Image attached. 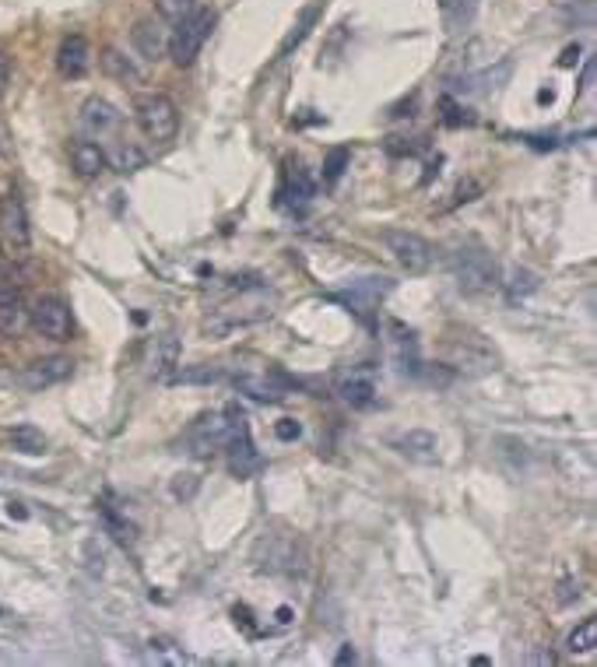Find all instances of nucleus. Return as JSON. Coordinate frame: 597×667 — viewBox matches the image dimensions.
Here are the masks:
<instances>
[{"mask_svg":"<svg viewBox=\"0 0 597 667\" xmlns=\"http://www.w3.org/2000/svg\"><path fill=\"white\" fill-rule=\"evenodd\" d=\"M106 155H109V165L120 169V173H137V169L144 165V155L137 144H113Z\"/></svg>","mask_w":597,"mask_h":667,"instance_id":"393cba45","label":"nucleus"},{"mask_svg":"<svg viewBox=\"0 0 597 667\" xmlns=\"http://www.w3.org/2000/svg\"><path fill=\"white\" fill-rule=\"evenodd\" d=\"M313 18H317V11H306V15H303V22L295 25V29H299V32H292V36L285 39V46H281V53H288V50H292V46H299V43H303V36H306V29H310V22H313Z\"/></svg>","mask_w":597,"mask_h":667,"instance_id":"7c9ffc66","label":"nucleus"},{"mask_svg":"<svg viewBox=\"0 0 597 667\" xmlns=\"http://www.w3.org/2000/svg\"><path fill=\"white\" fill-rule=\"evenodd\" d=\"M576 57H580V46H569L566 57H562V67H573V64H576Z\"/></svg>","mask_w":597,"mask_h":667,"instance_id":"c9c22d12","label":"nucleus"},{"mask_svg":"<svg viewBox=\"0 0 597 667\" xmlns=\"http://www.w3.org/2000/svg\"><path fill=\"white\" fill-rule=\"evenodd\" d=\"M134 116H137L141 134L155 144L173 141L176 130H180V109H176V102L162 92L141 95V99L134 102Z\"/></svg>","mask_w":597,"mask_h":667,"instance_id":"20e7f679","label":"nucleus"},{"mask_svg":"<svg viewBox=\"0 0 597 667\" xmlns=\"http://www.w3.org/2000/svg\"><path fill=\"white\" fill-rule=\"evenodd\" d=\"M11 446H15L18 453L39 457V453L46 450V436H43V429H36V425H15V429H11Z\"/></svg>","mask_w":597,"mask_h":667,"instance_id":"5701e85b","label":"nucleus"},{"mask_svg":"<svg viewBox=\"0 0 597 667\" xmlns=\"http://www.w3.org/2000/svg\"><path fill=\"white\" fill-rule=\"evenodd\" d=\"M71 165L81 180H99V176L109 169V155L99 141H92V137H78V141H71Z\"/></svg>","mask_w":597,"mask_h":667,"instance_id":"ddd939ff","label":"nucleus"},{"mask_svg":"<svg viewBox=\"0 0 597 667\" xmlns=\"http://www.w3.org/2000/svg\"><path fill=\"white\" fill-rule=\"evenodd\" d=\"M338 664H355V650H352V646H345V650L338 653Z\"/></svg>","mask_w":597,"mask_h":667,"instance_id":"e433bc0d","label":"nucleus"},{"mask_svg":"<svg viewBox=\"0 0 597 667\" xmlns=\"http://www.w3.org/2000/svg\"><path fill=\"white\" fill-rule=\"evenodd\" d=\"M8 81H11V60H8V53L0 50V92L8 88Z\"/></svg>","mask_w":597,"mask_h":667,"instance_id":"72a5a7b5","label":"nucleus"},{"mask_svg":"<svg viewBox=\"0 0 597 667\" xmlns=\"http://www.w3.org/2000/svg\"><path fill=\"white\" fill-rule=\"evenodd\" d=\"M313 194H317V183L310 180V173H306L299 162L288 165V169H285V183H281V190H278L281 204H306Z\"/></svg>","mask_w":597,"mask_h":667,"instance_id":"412c9836","label":"nucleus"},{"mask_svg":"<svg viewBox=\"0 0 597 667\" xmlns=\"http://www.w3.org/2000/svg\"><path fill=\"white\" fill-rule=\"evenodd\" d=\"M120 123H123V113L109 99H102V95H92V99L81 102L78 127L85 130L92 141H99V137H113L116 130H120Z\"/></svg>","mask_w":597,"mask_h":667,"instance_id":"9d476101","label":"nucleus"},{"mask_svg":"<svg viewBox=\"0 0 597 667\" xmlns=\"http://www.w3.org/2000/svg\"><path fill=\"white\" fill-rule=\"evenodd\" d=\"M130 39H134V50L141 53L144 60H159L169 46V36H162V25L155 22V18H141V22L134 25V32H130Z\"/></svg>","mask_w":597,"mask_h":667,"instance_id":"6ab92c4d","label":"nucleus"},{"mask_svg":"<svg viewBox=\"0 0 597 667\" xmlns=\"http://www.w3.org/2000/svg\"><path fill=\"white\" fill-rule=\"evenodd\" d=\"M243 422H246V415L236 408H229L225 415L222 411H208V415H201L197 422H190V429L183 432V446H187L190 457H211V453L229 446L232 432H236Z\"/></svg>","mask_w":597,"mask_h":667,"instance_id":"f03ea898","label":"nucleus"},{"mask_svg":"<svg viewBox=\"0 0 597 667\" xmlns=\"http://www.w3.org/2000/svg\"><path fill=\"white\" fill-rule=\"evenodd\" d=\"M531 664H555L552 653H531Z\"/></svg>","mask_w":597,"mask_h":667,"instance_id":"4c0bfd02","label":"nucleus"},{"mask_svg":"<svg viewBox=\"0 0 597 667\" xmlns=\"http://www.w3.org/2000/svg\"><path fill=\"white\" fill-rule=\"evenodd\" d=\"M0 246L8 250V257H25L32 246V229H29V211L18 190H8L0 201Z\"/></svg>","mask_w":597,"mask_h":667,"instance_id":"39448f33","label":"nucleus"},{"mask_svg":"<svg viewBox=\"0 0 597 667\" xmlns=\"http://www.w3.org/2000/svg\"><path fill=\"white\" fill-rule=\"evenodd\" d=\"M102 517H106V527L113 531L116 541H123V545H127V541H134V527L123 524L120 517H113V510H109V506H102Z\"/></svg>","mask_w":597,"mask_h":667,"instance_id":"c756f323","label":"nucleus"},{"mask_svg":"<svg viewBox=\"0 0 597 667\" xmlns=\"http://www.w3.org/2000/svg\"><path fill=\"white\" fill-rule=\"evenodd\" d=\"M148 646H152V657L159 660V664H183V660H187L180 650H176L173 639H166V636H155Z\"/></svg>","mask_w":597,"mask_h":667,"instance_id":"c85d7f7f","label":"nucleus"},{"mask_svg":"<svg viewBox=\"0 0 597 667\" xmlns=\"http://www.w3.org/2000/svg\"><path fill=\"white\" fill-rule=\"evenodd\" d=\"M74 373V362L67 355H46V359H36L18 373V383L25 390H46V387H57L64 383L67 376Z\"/></svg>","mask_w":597,"mask_h":667,"instance_id":"9b49d317","label":"nucleus"},{"mask_svg":"<svg viewBox=\"0 0 597 667\" xmlns=\"http://www.w3.org/2000/svg\"><path fill=\"white\" fill-rule=\"evenodd\" d=\"M348 158H352V155H348V148H334L331 155H327V162H324V183H327V187H334V183L341 180Z\"/></svg>","mask_w":597,"mask_h":667,"instance_id":"cd10ccee","label":"nucleus"},{"mask_svg":"<svg viewBox=\"0 0 597 667\" xmlns=\"http://www.w3.org/2000/svg\"><path fill=\"white\" fill-rule=\"evenodd\" d=\"M236 387H239V394L253 397V401L281 404L295 387H299V383L288 380L281 369H257V373H239L236 376Z\"/></svg>","mask_w":597,"mask_h":667,"instance_id":"1a4fd4ad","label":"nucleus"},{"mask_svg":"<svg viewBox=\"0 0 597 667\" xmlns=\"http://www.w3.org/2000/svg\"><path fill=\"white\" fill-rule=\"evenodd\" d=\"M92 67V46L85 36H67L57 50V71L64 78H85Z\"/></svg>","mask_w":597,"mask_h":667,"instance_id":"dca6fc26","label":"nucleus"},{"mask_svg":"<svg viewBox=\"0 0 597 667\" xmlns=\"http://www.w3.org/2000/svg\"><path fill=\"white\" fill-rule=\"evenodd\" d=\"M446 369H461V373L482 376V373L499 369V359L496 352H489V345H485L478 334L464 330V334L446 341Z\"/></svg>","mask_w":597,"mask_h":667,"instance_id":"423d86ee","label":"nucleus"},{"mask_svg":"<svg viewBox=\"0 0 597 667\" xmlns=\"http://www.w3.org/2000/svg\"><path fill=\"white\" fill-rule=\"evenodd\" d=\"M594 646H597V618L590 615L566 636V653H590Z\"/></svg>","mask_w":597,"mask_h":667,"instance_id":"b1692460","label":"nucleus"},{"mask_svg":"<svg viewBox=\"0 0 597 667\" xmlns=\"http://www.w3.org/2000/svg\"><path fill=\"white\" fill-rule=\"evenodd\" d=\"M334 394L348 404V408H369L376 401V380L369 369H352L348 376H341Z\"/></svg>","mask_w":597,"mask_h":667,"instance_id":"2eb2a0df","label":"nucleus"},{"mask_svg":"<svg viewBox=\"0 0 597 667\" xmlns=\"http://www.w3.org/2000/svg\"><path fill=\"white\" fill-rule=\"evenodd\" d=\"M278 622H281V625H285V622H292V611H288V608H281V611H278Z\"/></svg>","mask_w":597,"mask_h":667,"instance_id":"58836bf2","label":"nucleus"},{"mask_svg":"<svg viewBox=\"0 0 597 667\" xmlns=\"http://www.w3.org/2000/svg\"><path fill=\"white\" fill-rule=\"evenodd\" d=\"M215 22L218 15L211 8H197L190 18H183V22L173 25V32H169V57H173L176 67H190L197 60V53L204 50V43H208V36L215 32Z\"/></svg>","mask_w":597,"mask_h":667,"instance_id":"7ed1b4c3","label":"nucleus"},{"mask_svg":"<svg viewBox=\"0 0 597 667\" xmlns=\"http://www.w3.org/2000/svg\"><path fill=\"white\" fill-rule=\"evenodd\" d=\"M274 432H278V439H299V432H303V425L292 422V418H281L278 425H274Z\"/></svg>","mask_w":597,"mask_h":667,"instance_id":"2f4dec72","label":"nucleus"},{"mask_svg":"<svg viewBox=\"0 0 597 667\" xmlns=\"http://www.w3.org/2000/svg\"><path fill=\"white\" fill-rule=\"evenodd\" d=\"M383 246H387V253L397 260V264L404 267L408 274H425L432 267V246L425 243L418 232H408V229H387L383 232Z\"/></svg>","mask_w":597,"mask_h":667,"instance_id":"0eeeda50","label":"nucleus"},{"mask_svg":"<svg viewBox=\"0 0 597 667\" xmlns=\"http://www.w3.org/2000/svg\"><path fill=\"white\" fill-rule=\"evenodd\" d=\"M197 8H201L197 0H155V11H159V18H162V22H169V25L190 18Z\"/></svg>","mask_w":597,"mask_h":667,"instance_id":"a878e982","label":"nucleus"},{"mask_svg":"<svg viewBox=\"0 0 597 667\" xmlns=\"http://www.w3.org/2000/svg\"><path fill=\"white\" fill-rule=\"evenodd\" d=\"M260 548H267V562H260L271 573H295L303 569V552H299V541L295 538H278V534H267L260 538Z\"/></svg>","mask_w":597,"mask_h":667,"instance_id":"4468645a","label":"nucleus"},{"mask_svg":"<svg viewBox=\"0 0 597 667\" xmlns=\"http://www.w3.org/2000/svg\"><path fill=\"white\" fill-rule=\"evenodd\" d=\"M8 288H15V281H11V260L8 253H0V292H8Z\"/></svg>","mask_w":597,"mask_h":667,"instance_id":"473e14b6","label":"nucleus"},{"mask_svg":"<svg viewBox=\"0 0 597 667\" xmlns=\"http://www.w3.org/2000/svg\"><path fill=\"white\" fill-rule=\"evenodd\" d=\"M446 264H450V274H454L457 288L468 295L492 292V288L499 285L496 260H492V253L485 250L482 243H475V239L457 243L454 250L446 253Z\"/></svg>","mask_w":597,"mask_h":667,"instance_id":"f257e3e1","label":"nucleus"},{"mask_svg":"<svg viewBox=\"0 0 597 667\" xmlns=\"http://www.w3.org/2000/svg\"><path fill=\"white\" fill-rule=\"evenodd\" d=\"M29 323L39 330V334H43L46 341H57V345L71 341V334H74L71 306H67L64 299H57V295H46V299H39L36 306L29 309Z\"/></svg>","mask_w":597,"mask_h":667,"instance_id":"6e6552de","label":"nucleus"},{"mask_svg":"<svg viewBox=\"0 0 597 667\" xmlns=\"http://www.w3.org/2000/svg\"><path fill=\"white\" fill-rule=\"evenodd\" d=\"M11 151V134H8V123L0 120V155H8Z\"/></svg>","mask_w":597,"mask_h":667,"instance_id":"f704fd0d","label":"nucleus"},{"mask_svg":"<svg viewBox=\"0 0 597 667\" xmlns=\"http://www.w3.org/2000/svg\"><path fill=\"white\" fill-rule=\"evenodd\" d=\"M25 327H29V306H25L22 292L18 288L0 292V334L4 338H18Z\"/></svg>","mask_w":597,"mask_h":667,"instance_id":"a211bd4d","label":"nucleus"},{"mask_svg":"<svg viewBox=\"0 0 597 667\" xmlns=\"http://www.w3.org/2000/svg\"><path fill=\"white\" fill-rule=\"evenodd\" d=\"M102 67H106V71L113 74V78H120V81H137V78H141V74H137V67L130 64V60L123 57L120 50H113V46L102 53Z\"/></svg>","mask_w":597,"mask_h":667,"instance_id":"bb28decb","label":"nucleus"},{"mask_svg":"<svg viewBox=\"0 0 597 667\" xmlns=\"http://www.w3.org/2000/svg\"><path fill=\"white\" fill-rule=\"evenodd\" d=\"M152 366H148V376H155V380H169L173 376V369L180 366V341L173 338V334H162V338L152 341Z\"/></svg>","mask_w":597,"mask_h":667,"instance_id":"aec40b11","label":"nucleus"},{"mask_svg":"<svg viewBox=\"0 0 597 667\" xmlns=\"http://www.w3.org/2000/svg\"><path fill=\"white\" fill-rule=\"evenodd\" d=\"M225 453H229V471L236 474L239 481L253 478V474L264 471V457H260V450L253 446L250 439V425H239L236 432H232L229 446H225Z\"/></svg>","mask_w":597,"mask_h":667,"instance_id":"f8f14e48","label":"nucleus"},{"mask_svg":"<svg viewBox=\"0 0 597 667\" xmlns=\"http://www.w3.org/2000/svg\"><path fill=\"white\" fill-rule=\"evenodd\" d=\"M218 380H225L222 366H176L166 383H176V387H197V383H218Z\"/></svg>","mask_w":597,"mask_h":667,"instance_id":"4be33fe9","label":"nucleus"},{"mask_svg":"<svg viewBox=\"0 0 597 667\" xmlns=\"http://www.w3.org/2000/svg\"><path fill=\"white\" fill-rule=\"evenodd\" d=\"M394 446H397V453H401V457L415 460V464H436V460H439V443H436V436H432L429 429L404 432V436L394 439Z\"/></svg>","mask_w":597,"mask_h":667,"instance_id":"f3484780","label":"nucleus"}]
</instances>
